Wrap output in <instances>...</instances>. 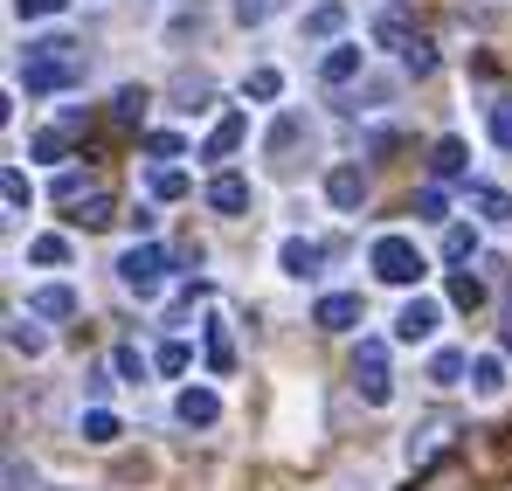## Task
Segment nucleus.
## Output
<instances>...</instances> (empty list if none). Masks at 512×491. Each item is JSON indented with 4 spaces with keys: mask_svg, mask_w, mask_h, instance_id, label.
Returning <instances> with one entry per match:
<instances>
[{
    "mask_svg": "<svg viewBox=\"0 0 512 491\" xmlns=\"http://www.w3.org/2000/svg\"><path fill=\"white\" fill-rule=\"evenodd\" d=\"M84 83V56L70 35H35L28 56H21V90L28 97H56V90H77Z\"/></svg>",
    "mask_w": 512,
    "mask_h": 491,
    "instance_id": "nucleus-1",
    "label": "nucleus"
},
{
    "mask_svg": "<svg viewBox=\"0 0 512 491\" xmlns=\"http://www.w3.org/2000/svg\"><path fill=\"white\" fill-rule=\"evenodd\" d=\"M167 270H173V256L160 243H132L118 256V284H125L132 298H160V291H167Z\"/></svg>",
    "mask_w": 512,
    "mask_h": 491,
    "instance_id": "nucleus-2",
    "label": "nucleus"
},
{
    "mask_svg": "<svg viewBox=\"0 0 512 491\" xmlns=\"http://www.w3.org/2000/svg\"><path fill=\"white\" fill-rule=\"evenodd\" d=\"M353 388H360V402H367V409H388V402H395L388 346H381V339H360V353H353Z\"/></svg>",
    "mask_w": 512,
    "mask_h": 491,
    "instance_id": "nucleus-3",
    "label": "nucleus"
},
{
    "mask_svg": "<svg viewBox=\"0 0 512 491\" xmlns=\"http://www.w3.org/2000/svg\"><path fill=\"white\" fill-rule=\"evenodd\" d=\"M367 263H374V277H381V284H423V277H429L423 249L409 243V236H381Z\"/></svg>",
    "mask_w": 512,
    "mask_h": 491,
    "instance_id": "nucleus-4",
    "label": "nucleus"
},
{
    "mask_svg": "<svg viewBox=\"0 0 512 491\" xmlns=\"http://www.w3.org/2000/svg\"><path fill=\"white\" fill-rule=\"evenodd\" d=\"M436 326H443V305L416 291V298L402 305V319H395V339H402V346H423V339H436Z\"/></svg>",
    "mask_w": 512,
    "mask_h": 491,
    "instance_id": "nucleus-5",
    "label": "nucleus"
},
{
    "mask_svg": "<svg viewBox=\"0 0 512 491\" xmlns=\"http://www.w3.org/2000/svg\"><path fill=\"white\" fill-rule=\"evenodd\" d=\"M450 436H457V422H450V415H429L423 429L409 436V464H416V471H429V464L450 450Z\"/></svg>",
    "mask_w": 512,
    "mask_h": 491,
    "instance_id": "nucleus-6",
    "label": "nucleus"
},
{
    "mask_svg": "<svg viewBox=\"0 0 512 491\" xmlns=\"http://www.w3.org/2000/svg\"><path fill=\"white\" fill-rule=\"evenodd\" d=\"M243 139H250V118H243V111H222V118H215V132L201 139V160H229Z\"/></svg>",
    "mask_w": 512,
    "mask_h": 491,
    "instance_id": "nucleus-7",
    "label": "nucleus"
},
{
    "mask_svg": "<svg viewBox=\"0 0 512 491\" xmlns=\"http://www.w3.org/2000/svg\"><path fill=\"white\" fill-rule=\"evenodd\" d=\"M326 201H333L340 215H353V208L367 201V173H360V166H333V173H326Z\"/></svg>",
    "mask_w": 512,
    "mask_h": 491,
    "instance_id": "nucleus-8",
    "label": "nucleus"
},
{
    "mask_svg": "<svg viewBox=\"0 0 512 491\" xmlns=\"http://www.w3.org/2000/svg\"><path fill=\"white\" fill-rule=\"evenodd\" d=\"M312 326H326V332L360 326V298H353V291H326V298L312 305Z\"/></svg>",
    "mask_w": 512,
    "mask_h": 491,
    "instance_id": "nucleus-9",
    "label": "nucleus"
},
{
    "mask_svg": "<svg viewBox=\"0 0 512 491\" xmlns=\"http://www.w3.org/2000/svg\"><path fill=\"white\" fill-rule=\"evenodd\" d=\"M208 208H215V215H243V208H250V180H243V173H215V180H208Z\"/></svg>",
    "mask_w": 512,
    "mask_h": 491,
    "instance_id": "nucleus-10",
    "label": "nucleus"
},
{
    "mask_svg": "<svg viewBox=\"0 0 512 491\" xmlns=\"http://www.w3.org/2000/svg\"><path fill=\"white\" fill-rule=\"evenodd\" d=\"M173 415H180L187 429H208V422H222V402H215V388H180Z\"/></svg>",
    "mask_w": 512,
    "mask_h": 491,
    "instance_id": "nucleus-11",
    "label": "nucleus"
},
{
    "mask_svg": "<svg viewBox=\"0 0 512 491\" xmlns=\"http://www.w3.org/2000/svg\"><path fill=\"white\" fill-rule=\"evenodd\" d=\"M28 312L35 319H77V291L70 284H42V291H28Z\"/></svg>",
    "mask_w": 512,
    "mask_h": 491,
    "instance_id": "nucleus-12",
    "label": "nucleus"
},
{
    "mask_svg": "<svg viewBox=\"0 0 512 491\" xmlns=\"http://www.w3.org/2000/svg\"><path fill=\"white\" fill-rule=\"evenodd\" d=\"M360 63H367V56H360V42H333V49H326V63H319V77L340 90V83L360 77Z\"/></svg>",
    "mask_w": 512,
    "mask_h": 491,
    "instance_id": "nucleus-13",
    "label": "nucleus"
},
{
    "mask_svg": "<svg viewBox=\"0 0 512 491\" xmlns=\"http://www.w3.org/2000/svg\"><path fill=\"white\" fill-rule=\"evenodd\" d=\"M277 263H284V277H319V243H305V236H284Z\"/></svg>",
    "mask_w": 512,
    "mask_h": 491,
    "instance_id": "nucleus-14",
    "label": "nucleus"
},
{
    "mask_svg": "<svg viewBox=\"0 0 512 491\" xmlns=\"http://www.w3.org/2000/svg\"><path fill=\"white\" fill-rule=\"evenodd\" d=\"M208 374H236V339H229V319H208Z\"/></svg>",
    "mask_w": 512,
    "mask_h": 491,
    "instance_id": "nucleus-15",
    "label": "nucleus"
},
{
    "mask_svg": "<svg viewBox=\"0 0 512 491\" xmlns=\"http://www.w3.org/2000/svg\"><path fill=\"white\" fill-rule=\"evenodd\" d=\"M464 166H471L464 139H436V153H429V173H436V180H464Z\"/></svg>",
    "mask_w": 512,
    "mask_h": 491,
    "instance_id": "nucleus-16",
    "label": "nucleus"
},
{
    "mask_svg": "<svg viewBox=\"0 0 512 491\" xmlns=\"http://www.w3.org/2000/svg\"><path fill=\"white\" fill-rule=\"evenodd\" d=\"M340 28H346V7H340V0H319V7L305 14V35H312V42H333Z\"/></svg>",
    "mask_w": 512,
    "mask_h": 491,
    "instance_id": "nucleus-17",
    "label": "nucleus"
},
{
    "mask_svg": "<svg viewBox=\"0 0 512 491\" xmlns=\"http://www.w3.org/2000/svg\"><path fill=\"white\" fill-rule=\"evenodd\" d=\"M492 291H485V277H471V270H450V305L457 312H478Z\"/></svg>",
    "mask_w": 512,
    "mask_h": 491,
    "instance_id": "nucleus-18",
    "label": "nucleus"
},
{
    "mask_svg": "<svg viewBox=\"0 0 512 491\" xmlns=\"http://www.w3.org/2000/svg\"><path fill=\"white\" fill-rule=\"evenodd\" d=\"M464 374H471V353H457V346H443V353L429 360V381H436V388H457Z\"/></svg>",
    "mask_w": 512,
    "mask_h": 491,
    "instance_id": "nucleus-19",
    "label": "nucleus"
},
{
    "mask_svg": "<svg viewBox=\"0 0 512 491\" xmlns=\"http://www.w3.org/2000/svg\"><path fill=\"white\" fill-rule=\"evenodd\" d=\"M471 388H478V395H506V360H499V353H478V360H471Z\"/></svg>",
    "mask_w": 512,
    "mask_h": 491,
    "instance_id": "nucleus-20",
    "label": "nucleus"
},
{
    "mask_svg": "<svg viewBox=\"0 0 512 491\" xmlns=\"http://www.w3.org/2000/svg\"><path fill=\"white\" fill-rule=\"evenodd\" d=\"M7 346H14V353H28V360H35V353H42V346H49V332L35 326V312H28V319H7Z\"/></svg>",
    "mask_w": 512,
    "mask_h": 491,
    "instance_id": "nucleus-21",
    "label": "nucleus"
},
{
    "mask_svg": "<svg viewBox=\"0 0 512 491\" xmlns=\"http://www.w3.org/2000/svg\"><path fill=\"white\" fill-rule=\"evenodd\" d=\"M374 42H381V49H409V42H416V35H409V14H402V7H388V14L374 21Z\"/></svg>",
    "mask_w": 512,
    "mask_h": 491,
    "instance_id": "nucleus-22",
    "label": "nucleus"
},
{
    "mask_svg": "<svg viewBox=\"0 0 512 491\" xmlns=\"http://www.w3.org/2000/svg\"><path fill=\"white\" fill-rule=\"evenodd\" d=\"M471 256H478V229L450 222V229H443V263H471Z\"/></svg>",
    "mask_w": 512,
    "mask_h": 491,
    "instance_id": "nucleus-23",
    "label": "nucleus"
},
{
    "mask_svg": "<svg viewBox=\"0 0 512 491\" xmlns=\"http://www.w3.org/2000/svg\"><path fill=\"white\" fill-rule=\"evenodd\" d=\"M49 194H56V201H63V208H77V201H84V194H97V187H90V173H77V166H63V173H56V187H49Z\"/></svg>",
    "mask_w": 512,
    "mask_h": 491,
    "instance_id": "nucleus-24",
    "label": "nucleus"
},
{
    "mask_svg": "<svg viewBox=\"0 0 512 491\" xmlns=\"http://www.w3.org/2000/svg\"><path fill=\"white\" fill-rule=\"evenodd\" d=\"M471 208L485 222H512V194H499V187H471Z\"/></svg>",
    "mask_w": 512,
    "mask_h": 491,
    "instance_id": "nucleus-25",
    "label": "nucleus"
},
{
    "mask_svg": "<svg viewBox=\"0 0 512 491\" xmlns=\"http://www.w3.org/2000/svg\"><path fill=\"white\" fill-rule=\"evenodd\" d=\"M187 187H194V180H187L180 166H160V173H153V201H187Z\"/></svg>",
    "mask_w": 512,
    "mask_h": 491,
    "instance_id": "nucleus-26",
    "label": "nucleus"
},
{
    "mask_svg": "<svg viewBox=\"0 0 512 491\" xmlns=\"http://www.w3.org/2000/svg\"><path fill=\"white\" fill-rule=\"evenodd\" d=\"M111 118H118V125H139V118H146V90H139V83H125V90H118V104H111Z\"/></svg>",
    "mask_w": 512,
    "mask_h": 491,
    "instance_id": "nucleus-27",
    "label": "nucleus"
},
{
    "mask_svg": "<svg viewBox=\"0 0 512 491\" xmlns=\"http://www.w3.org/2000/svg\"><path fill=\"white\" fill-rule=\"evenodd\" d=\"M0 194H7V208H14V215L35 201V187H28V173H21V166H7V173H0Z\"/></svg>",
    "mask_w": 512,
    "mask_h": 491,
    "instance_id": "nucleus-28",
    "label": "nucleus"
},
{
    "mask_svg": "<svg viewBox=\"0 0 512 491\" xmlns=\"http://www.w3.org/2000/svg\"><path fill=\"white\" fill-rule=\"evenodd\" d=\"M173 97H180V111L194 118V111H208V77H180L173 83Z\"/></svg>",
    "mask_w": 512,
    "mask_h": 491,
    "instance_id": "nucleus-29",
    "label": "nucleus"
},
{
    "mask_svg": "<svg viewBox=\"0 0 512 491\" xmlns=\"http://www.w3.org/2000/svg\"><path fill=\"white\" fill-rule=\"evenodd\" d=\"M402 70H409V77H429V70H436V42H423V35H416V42L402 49Z\"/></svg>",
    "mask_w": 512,
    "mask_h": 491,
    "instance_id": "nucleus-30",
    "label": "nucleus"
},
{
    "mask_svg": "<svg viewBox=\"0 0 512 491\" xmlns=\"http://www.w3.org/2000/svg\"><path fill=\"white\" fill-rule=\"evenodd\" d=\"M77 222H84V229H104V222H111V194H104V187L77 201Z\"/></svg>",
    "mask_w": 512,
    "mask_h": 491,
    "instance_id": "nucleus-31",
    "label": "nucleus"
},
{
    "mask_svg": "<svg viewBox=\"0 0 512 491\" xmlns=\"http://www.w3.org/2000/svg\"><path fill=\"white\" fill-rule=\"evenodd\" d=\"M28 263H49V270H56V263H70V243H63V236H35V243H28Z\"/></svg>",
    "mask_w": 512,
    "mask_h": 491,
    "instance_id": "nucleus-32",
    "label": "nucleus"
},
{
    "mask_svg": "<svg viewBox=\"0 0 512 491\" xmlns=\"http://www.w3.org/2000/svg\"><path fill=\"white\" fill-rule=\"evenodd\" d=\"M298 132H305V118H298V111H284V118L270 125V153H291V146H298Z\"/></svg>",
    "mask_w": 512,
    "mask_h": 491,
    "instance_id": "nucleus-33",
    "label": "nucleus"
},
{
    "mask_svg": "<svg viewBox=\"0 0 512 491\" xmlns=\"http://www.w3.org/2000/svg\"><path fill=\"white\" fill-rule=\"evenodd\" d=\"M84 443H118V415H111V409H90L84 415Z\"/></svg>",
    "mask_w": 512,
    "mask_h": 491,
    "instance_id": "nucleus-34",
    "label": "nucleus"
},
{
    "mask_svg": "<svg viewBox=\"0 0 512 491\" xmlns=\"http://www.w3.org/2000/svg\"><path fill=\"white\" fill-rule=\"evenodd\" d=\"M187 360H194V353H187V339H167V346L153 353V367H160V374H187Z\"/></svg>",
    "mask_w": 512,
    "mask_h": 491,
    "instance_id": "nucleus-35",
    "label": "nucleus"
},
{
    "mask_svg": "<svg viewBox=\"0 0 512 491\" xmlns=\"http://www.w3.org/2000/svg\"><path fill=\"white\" fill-rule=\"evenodd\" d=\"M243 90H250L256 104H270V97H277V90H284V77H277V70H270V63H263V70H250V83H243Z\"/></svg>",
    "mask_w": 512,
    "mask_h": 491,
    "instance_id": "nucleus-36",
    "label": "nucleus"
},
{
    "mask_svg": "<svg viewBox=\"0 0 512 491\" xmlns=\"http://www.w3.org/2000/svg\"><path fill=\"white\" fill-rule=\"evenodd\" d=\"M277 7H284V0H236V21H243V28H263Z\"/></svg>",
    "mask_w": 512,
    "mask_h": 491,
    "instance_id": "nucleus-37",
    "label": "nucleus"
},
{
    "mask_svg": "<svg viewBox=\"0 0 512 491\" xmlns=\"http://www.w3.org/2000/svg\"><path fill=\"white\" fill-rule=\"evenodd\" d=\"M443 215H450L443 187H423V194H416V222H443Z\"/></svg>",
    "mask_w": 512,
    "mask_h": 491,
    "instance_id": "nucleus-38",
    "label": "nucleus"
},
{
    "mask_svg": "<svg viewBox=\"0 0 512 491\" xmlns=\"http://www.w3.org/2000/svg\"><path fill=\"white\" fill-rule=\"evenodd\" d=\"M111 367H118L125 381H146V353H139V346H118V353H111Z\"/></svg>",
    "mask_w": 512,
    "mask_h": 491,
    "instance_id": "nucleus-39",
    "label": "nucleus"
},
{
    "mask_svg": "<svg viewBox=\"0 0 512 491\" xmlns=\"http://www.w3.org/2000/svg\"><path fill=\"white\" fill-rule=\"evenodd\" d=\"M492 146L512 153V97H506V104H492Z\"/></svg>",
    "mask_w": 512,
    "mask_h": 491,
    "instance_id": "nucleus-40",
    "label": "nucleus"
},
{
    "mask_svg": "<svg viewBox=\"0 0 512 491\" xmlns=\"http://www.w3.org/2000/svg\"><path fill=\"white\" fill-rule=\"evenodd\" d=\"M63 7H70V0H14L21 21H49V14H63Z\"/></svg>",
    "mask_w": 512,
    "mask_h": 491,
    "instance_id": "nucleus-41",
    "label": "nucleus"
},
{
    "mask_svg": "<svg viewBox=\"0 0 512 491\" xmlns=\"http://www.w3.org/2000/svg\"><path fill=\"white\" fill-rule=\"evenodd\" d=\"M146 153H153V160H180V139H173V132H146Z\"/></svg>",
    "mask_w": 512,
    "mask_h": 491,
    "instance_id": "nucleus-42",
    "label": "nucleus"
},
{
    "mask_svg": "<svg viewBox=\"0 0 512 491\" xmlns=\"http://www.w3.org/2000/svg\"><path fill=\"white\" fill-rule=\"evenodd\" d=\"M7 491H35V471L21 457H7Z\"/></svg>",
    "mask_w": 512,
    "mask_h": 491,
    "instance_id": "nucleus-43",
    "label": "nucleus"
},
{
    "mask_svg": "<svg viewBox=\"0 0 512 491\" xmlns=\"http://www.w3.org/2000/svg\"><path fill=\"white\" fill-rule=\"evenodd\" d=\"M63 153V132H35V160H56Z\"/></svg>",
    "mask_w": 512,
    "mask_h": 491,
    "instance_id": "nucleus-44",
    "label": "nucleus"
},
{
    "mask_svg": "<svg viewBox=\"0 0 512 491\" xmlns=\"http://www.w3.org/2000/svg\"><path fill=\"white\" fill-rule=\"evenodd\" d=\"M506 353H512V326H506Z\"/></svg>",
    "mask_w": 512,
    "mask_h": 491,
    "instance_id": "nucleus-45",
    "label": "nucleus"
}]
</instances>
